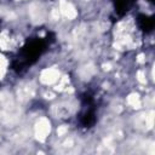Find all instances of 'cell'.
<instances>
[{
	"label": "cell",
	"mask_w": 155,
	"mask_h": 155,
	"mask_svg": "<svg viewBox=\"0 0 155 155\" xmlns=\"http://www.w3.org/2000/svg\"><path fill=\"white\" fill-rule=\"evenodd\" d=\"M50 122L45 117H41L38 122H36V126H35V136L39 140H45V138L47 137V134L50 133Z\"/></svg>",
	"instance_id": "6da1fadb"
},
{
	"label": "cell",
	"mask_w": 155,
	"mask_h": 155,
	"mask_svg": "<svg viewBox=\"0 0 155 155\" xmlns=\"http://www.w3.org/2000/svg\"><path fill=\"white\" fill-rule=\"evenodd\" d=\"M29 15H30V18H31L33 23H35V24L41 23L45 19V11H44V8H42V6L40 4H36V2L30 5Z\"/></svg>",
	"instance_id": "7a4b0ae2"
},
{
	"label": "cell",
	"mask_w": 155,
	"mask_h": 155,
	"mask_svg": "<svg viewBox=\"0 0 155 155\" xmlns=\"http://www.w3.org/2000/svg\"><path fill=\"white\" fill-rule=\"evenodd\" d=\"M59 79V71L54 68H48L46 70H44L41 73V76H40V80L41 82L46 84V85H50V84H53L56 82L57 80Z\"/></svg>",
	"instance_id": "3957f363"
},
{
	"label": "cell",
	"mask_w": 155,
	"mask_h": 155,
	"mask_svg": "<svg viewBox=\"0 0 155 155\" xmlns=\"http://www.w3.org/2000/svg\"><path fill=\"white\" fill-rule=\"evenodd\" d=\"M59 10L62 11V13L65 16V17H68L69 19H73V18H75L76 17V10H75V7L70 4V2H68V1H65V0H61V4H59Z\"/></svg>",
	"instance_id": "277c9868"
},
{
	"label": "cell",
	"mask_w": 155,
	"mask_h": 155,
	"mask_svg": "<svg viewBox=\"0 0 155 155\" xmlns=\"http://www.w3.org/2000/svg\"><path fill=\"white\" fill-rule=\"evenodd\" d=\"M33 96H34V87L31 84H25L18 87V98L21 101L30 99Z\"/></svg>",
	"instance_id": "5b68a950"
},
{
	"label": "cell",
	"mask_w": 155,
	"mask_h": 155,
	"mask_svg": "<svg viewBox=\"0 0 155 155\" xmlns=\"http://www.w3.org/2000/svg\"><path fill=\"white\" fill-rule=\"evenodd\" d=\"M52 113L53 115H56L57 117H65L68 116L70 113H71V107L67 103H63V104H57L52 108Z\"/></svg>",
	"instance_id": "8992f818"
},
{
	"label": "cell",
	"mask_w": 155,
	"mask_h": 155,
	"mask_svg": "<svg viewBox=\"0 0 155 155\" xmlns=\"http://www.w3.org/2000/svg\"><path fill=\"white\" fill-rule=\"evenodd\" d=\"M94 73V68L92 64H87L85 67H82L80 70H79V74L82 79H90Z\"/></svg>",
	"instance_id": "52a82bcc"
},
{
	"label": "cell",
	"mask_w": 155,
	"mask_h": 155,
	"mask_svg": "<svg viewBox=\"0 0 155 155\" xmlns=\"http://www.w3.org/2000/svg\"><path fill=\"white\" fill-rule=\"evenodd\" d=\"M127 102L130 105H132L133 108H139L140 107V99H139V96L136 94V93H132L128 96L127 98Z\"/></svg>",
	"instance_id": "ba28073f"
},
{
	"label": "cell",
	"mask_w": 155,
	"mask_h": 155,
	"mask_svg": "<svg viewBox=\"0 0 155 155\" xmlns=\"http://www.w3.org/2000/svg\"><path fill=\"white\" fill-rule=\"evenodd\" d=\"M68 78L67 76H63L62 79H61V82L57 85V87H56V90H58V91H62V90H64L65 87H68L67 85H68Z\"/></svg>",
	"instance_id": "9c48e42d"
},
{
	"label": "cell",
	"mask_w": 155,
	"mask_h": 155,
	"mask_svg": "<svg viewBox=\"0 0 155 155\" xmlns=\"http://www.w3.org/2000/svg\"><path fill=\"white\" fill-rule=\"evenodd\" d=\"M5 64H6L5 59L0 56V79L2 78V75H4V73H5Z\"/></svg>",
	"instance_id": "30bf717a"
},
{
	"label": "cell",
	"mask_w": 155,
	"mask_h": 155,
	"mask_svg": "<svg viewBox=\"0 0 155 155\" xmlns=\"http://www.w3.org/2000/svg\"><path fill=\"white\" fill-rule=\"evenodd\" d=\"M67 131H68V127H67V126H61V127L57 130V133H58V136H63Z\"/></svg>",
	"instance_id": "8fae6325"
},
{
	"label": "cell",
	"mask_w": 155,
	"mask_h": 155,
	"mask_svg": "<svg viewBox=\"0 0 155 155\" xmlns=\"http://www.w3.org/2000/svg\"><path fill=\"white\" fill-rule=\"evenodd\" d=\"M138 81H139V82H142V84H144V82H145V79H144L143 71H139V73H138Z\"/></svg>",
	"instance_id": "7c38bea8"
},
{
	"label": "cell",
	"mask_w": 155,
	"mask_h": 155,
	"mask_svg": "<svg viewBox=\"0 0 155 155\" xmlns=\"http://www.w3.org/2000/svg\"><path fill=\"white\" fill-rule=\"evenodd\" d=\"M52 17H53V19H58V17H59V12H58L57 8H54V10L52 11Z\"/></svg>",
	"instance_id": "4fadbf2b"
},
{
	"label": "cell",
	"mask_w": 155,
	"mask_h": 155,
	"mask_svg": "<svg viewBox=\"0 0 155 155\" xmlns=\"http://www.w3.org/2000/svg\"><path fill=\"white\" fill-rule=\"evenodd\" d=\"M143 61H144V59H143V54H139V56H138V62H140V63H142Z\"/></svg>",
	"instance_id": "5bb4252c"
}]
</instances>
